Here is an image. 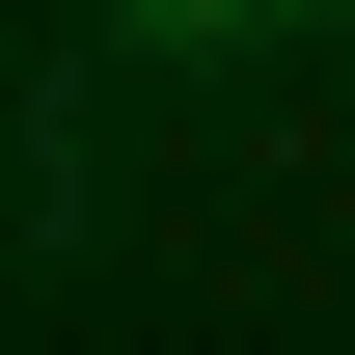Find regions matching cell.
<instances>
[{"label": "cell", "instance_id": "6da1fadb", "mask_svg": "<svg viewBox=\"0 0 355 355\" xmlns=\"http://www.w3.org/2000/svg\"><path fill=\"white\" fill-rule=\"evenodd\" d=\"M110 28H273V0H110Z\"/></svg>", "mask_w": 355, "mask_h": 355}]
</instances>
